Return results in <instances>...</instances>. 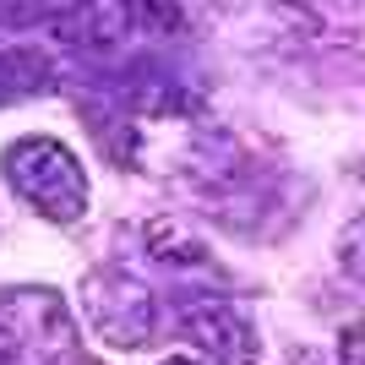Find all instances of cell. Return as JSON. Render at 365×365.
<instances>
[{
    "mask_svg": "<svg viewBox=\"0 0 365 365\" xmlns=\"http://www.w3.org/2000/svg\"><path fill=\"white\" fill-rule=\"evenodd\" d=\"M0 175L11 180V191L28 202L33 213H44L49 224H82L88 213V175L76 164V153L55 137H22L6 148Z\"/></svg>",
    "mask_w": 365,
    "mask_h": 365,
    "instance_id": "6da1fadb",
    "label": "cell"
},
{
    "mask_svg": "<svg viewBox=\"0 0 365 365\" xmlns=\"http://www.w3.org/2000/svg\"><path fill=\"white\" fill-rule=\"evenodd\" d=\"M82 311L98 327L109 349H142L158 327V311H153V289L142 278L120 273V267H98L82 284Z\"/></svg>",
    "mask_w": 365,
    "mask_h": 365,
    "instance_id": "7a4b0ae2",
    "label": "cell"
},
{
    "mask_svg": "<svg viewBox=\"0 0 365 365\" xmlns=\"http://www.w3.org/2000/svg\"><path fill=\"white\" fill-rule=\"evenodd\" d=\"M180 338L207 354V365H257V327L229 300H197L180 317Z\"/></svg>",
    "mask_w": 365,
    "mask_h": 365,
    "instance_id": "3957f363",
    "label": "cell"
},
{
    "mask_svg": "<svg viewBox=\"0 0 365 365\" xmlns=\"http://www.w3.org/2000/svg\"><path fill=\"white\" fill-rule=\"evenodd\" d=\"M148 251H158V257H175L180 267H191V262H202V240H191L180 224H169V218H158V224H148Z\"/></svg>",
    "mask_w": 365,
    "mask_h": 365,
    "instance_id": "277c9868",
    "label": "cell"
},
{
    "mask_svg": "<svg viewBox=\"0 0 365 365\" xmlns=\"http://www.w3.org/2000/svg\"><path fill=\"white\" fill-rule=\"evenodd\" d=\"M338 267H344L349 284H360V289H365V213L349 218V229L338 235Z\"/></svg>",
    "mask_w": 365,
    "mask_h": 365,
    "instance_id": "5b68a950",
    "label": "cell"
},
{
    "mask_svg": "<svg viewBox=\"0 0 365 365\" xmlns=\"http://www.w3.org/2000/svg\"><path fill=\"white\" fill-rule=\"evenodd\" d=\"M338 354H344V365H365V327H349L344 344H338Z\"/></svg>",
    "mask_w": 365,
    "mask_h": 365,
    "instance_id": "8992f818",
    "label": "cell"
},
{
    "mask_svg": "<svg viewBox=\"0 0 365 365\" xmlns=\"http://www.w3.org/2000/svg\"><path fill=\"white\" fill-rule=\"evenodd\" d=\"M289 365H344V354H327V349H317V344H305V349H294Z\"/></svg>",
    "mask_w": 365,
    "mask_h": 365,
    "instance_id": "52a82bcc",
    "label": "cell"
},
{
    "mask_svg": "<svg viewBox=\"0 0 365 365\" xmlns=\"http://www.w3.org/2000/svg\"><path fill=\"white\" fill-rule=\"evenodd\" d=\"M164 365H197V360H185V354H169V360Z\"/></svg>",
    "mask_w": 365,
    "mask_h": 365,
    "instance_id": "ba28073f",
    "label": "cell"
}]
</instances>
